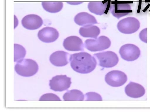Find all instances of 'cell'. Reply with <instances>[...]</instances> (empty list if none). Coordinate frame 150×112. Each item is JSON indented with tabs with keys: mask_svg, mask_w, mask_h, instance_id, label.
I'll return each instance as SVG.
<instances>
[{
	"mask_svg": "<svg viewBox=\"0 0 150 112\" xmlns=\"http://www.w3.org/2000/svg\"><path fill=\"white\" fill-rule=\"evenodd\" d=\"M108 2H90L88 4V8L91 12L97 15H101L105 12Z\"/></svg>",
	"mask_w": 150,
	"mask_h": 112,
	"instance_id": "cell-17",
	"label": "cell"
},
{
	"mask_svg": "<svg viewBox=\"0 0 150 112\" xmlns=\"http://www.w3.org/2000/svg\"><path fill=\"white\" fill-rule=\"evenodd\" d=\"M86 101H102L101 96L95 92H90L87 93L85 95Z\"/></svg>",
	"mask_w": 150,
	"mask_h": 112,
	"instance_id": "cell-22",
	"label": "cell"
},
{
	"mask_svg": "<svg viewBox=\"0 0 150 112\" xmlns=\"http://www.w3.org/2000/svg\"><path fill=\"white\" fill-rule=\"evenodd\" d=\"M71 83V78L66 75L56 76L50 80L49 85L51 90L55 91L67 90Z\"/></svg>",
	"mask_w": 150,
	"mask_h": 112,
	"instance_id": "cell-8",
	"label": "cell"
},
{
	"mask_svg": "<svg viewBox=\"0 0 150 112\" xmlns=\"http://www.w3.org/2000/svg\"><path fill=\"white\" fill-rule=\"evenodd\" d=\"M63 98L65 101H82L84 99V95L79 90H72L66 92Z\"/></svg>",
	"mask_w": 150,
	"mask_h": 112,
	"instance_id": "cell-18",
	"label": "cell"
},
{
	"mask_svg": "<svg viewBox=\"0 0 150 112\" xmlns=\"http://www.w3.org/2000/svg\"><path fill=\"white\" fill-rule=\"evenodd\" d=\"M40 101H61L59 98L53 93H47L43 95L40 97Z\"/></svg>",
	"mask_w": 150,
	"mask_h": 112,
	"instance_id": "cell-21",
	"label": "cell"
},
{
	"mask_svg": "<svg viewBox=\"0 0 150 112\" xmlns=\"http://www.w3.org/2000/svg\"><path fill=\"white\" fill-rule=\"evenodd\" d=\"M105 80L109 85L118 87L123 85L127 80V77L123 72L119 70H113L105 76Z\"/></svg>",
	"mask_w": 150,
	"mask_h": 112,
	"instance_id": "cell-7",
	"label": "cell"
},
{
	"mask_svg": "<svg viewBox=\"0 0 150 112\" xmlns=\"http://www.w3.org/2000/svg\"><path fill=\"white\" fill-rule=\"evenodd\" d=\"M119 53L123 60L128 61H132L139 57L141 52L137 46L129 43L122 46L119 50Z\"/></svg>",
	"mask_w": 150,
	"mask_h": 112,
	"instance_id": "cell-6",
	"label": "cell"
},
{
	"mask_svg": "<svg viewBox=\"0 0 150 112\" xmlns=\"http://www.w3.org/2000/svg\"><path fill=\"white\" fill-rule=\"evenodd\" d=\"M139 36L140 39L142 41L147 43V28H145L140 31Z\"/></svg>",
	"mask_w": 150,
	"mask_h": 112,
	"instance_id": "cell-23",
	"label": "cell"
},
{
	"mask_svg": "<svg viewBox=\"0 0 150 112\" xmlns=\"http://www.w3.org/2000/svg\"><path fill=\"white\" fill-rule=\"evenodd\" d=\"M100 29L97 26L93 25H88L81 27L79 33L82 36L96 38L100 34Z\"/></svg>",
	"mask_w": 150,
	"mask_h": 112,
	"instance_id": "cell-16",
	"label": "cell"
},
{
	"mask_svg": "<svg viewBox=\"0 0 150 112\" xmlns=\"http://www.w3.org/2000/svg\"><path fill=\"white\" fill-rule=\"evenodd\" d=\"M63 46L65 49L69 51L84 50V45L81 39L76 36H70L65 39Z\"/></svg>",
	"mask_w": 150,
	"mask_h": 112,
	"instance_id": "cell-10",
	"label": "cell"
},
{
	"mask_svg": "<svg viewBox=\"0 0 150 112\" xmlns=\"http://www.w3.org/2000/svg\"><path fill=\"white\" fill-rule=\"evenodd\" d=\"M118 30L121 33L129 34L136 32L139 28L140 23L134 17H128L120 20L117 25Z\"/></svg>",
	"mask_w": 150,
	"mask_h": 112,
	"instance_id": "cell-4",
	"label": "cell"
},
{
	"mask_svg": "<svg viewBox=\"0 0 150 112\" xmlns=\"http://www.w3.org/2000/svg\"><path fill=\"white\" fill-rule=\"evenodd\" d=\"M22 26L29 30H35L39 28L43 24V20L39 16L30 14L25 16L21 20Z\"/></svg>",
	"mask_w": 150,
	"mask_h": 112,
	"instance_id": "cell-11",
	"label": "cell"
},
{
	"mask_svg": "<svg viewBox=\"0 0 150 112\" xmlns=\"http://www.w3.org/2000/svg\"><path fill=\"white\" fill-rule=\"evenodd\" d=\"M131 7L127 4H111L110 10L112 14L118 19L126 16L130 13Z\"/></svg>",
	"mask_w": 150,
	"mask_h": 112,
	"instance_id": "cell-14",
	"label": "cell"
},
{
	"mask_svg": "<svg viewBox=\"0 0 150 112\" xmlns=\"http://www.w3.org/2000/svg\"><path fill=\"white\" fill-rule=\"evenodd\" d=\"M111 44L107 36H101L94 39H87L85 41V48L91 52L101 51L109 48Z\"/></svg>",
	"mask_w": 150,
	"mask_h": 112,
	"instance_id": "cell-3",
	"label": "cell"
},
{
	"mask_svg": "<svg viewBox=\"0 0 150 112\" xmlns=\"http://www.w3.org/2000/svg\"><path fill=\"white\" fill-rule=\"evenodd\" d=\"M38 36L41 41L49 43L55 41L59 37V33L55 29L50 27H46L39 31Z\"/></svg>",
	"mask_w": 150,
	"mask_h": 112,
	"instance_id": "cell-9",
	"label": "cell"
},
{
	"mask_svg": "<svg viewBox=\"0 0 150 112\" xmlns=\"http://www.w3.org/2000/svg\"><path fill=\"white\" fill-rule=\"evenodd\" d=\"M15 70L21 76L30 77L37 72L38 66L34 60L29 59H23L17 62L15 66Z\"/></svg>",
	"mask_w": 150,
	"mask_h": 112,
	"instance_id": "cell-2",
	"label": "cell"
},
{
	"mask_svg": "<svg viewBox=\"0 0 150 112\" xmlns=\"http://www.w3.org/2000/svg\"><path fill=\"white\" fill-rule=\"evenodd\" d=\"M126 94L130 97L138 98L143 96L145 93V90L141 85L130 82L125 88Z\"/></svg>",
	"mask_w": 150,
	"mask_h": 112,
	"instance_id": "cell-13",
	"label": "cell"
},
{
	"mask_svg": "<svg viewBox=\"0 0 150 112\" xmlns=\"http://www.w3.org/2000/svg\"><path fill=\"white\" fill-rule=\"evenodd\" d=\"M98 62L99 65L105 68H111L116 65L119 61L117 55L111 51H107L93 54Z\"/></svg>",
	"mask_w": 150,
	"mask_h": 112,
	"instance_id": "cell-5",
	"label": "cell"
},
{
	"mask_svg": "<svg viewBox=\"0 0 150 112\" xmlns=\"http://www.w3.org/2000/svg\"><path fill=\"white\" fill-rule=\"evenodd\" d=\"M42 6L46 11L51 13H56L62 9L63 3L62 2H42Z\"/></svg>",
	"mask_w": 150,
	"mask_h": 112,
	"instance_id": "cell-19",
	"label": "cell"
},
{
	"mask_svg": "<svg viewBox=\"0 0 150 112\" xmlns=\"http://www.w3.org/2000/svg\"><path fill=\"white\" fill-rule=\"evenodd\" d=\"M74 21L77 24L83 26L98 23L94 16L85 12L77 14L74 18Z\"/></svg>",
	"mask_w": 150,
	"mask_h": 112,
	"instance_id": "cell-15",
	"label": "cell"
},
{
	"mask_svg": "<svg viewBox=\"0 0 150 112\" xmlns=\"http://www.w3.org/2000/svg\"><path fill=\"white\" fill-rule=\"evenodd\" d=\"M14 61L17 62L24 58L26 55V51L22 46L19 44H14Z\"/></svg>",
	"mask_w": 150,
	"mask_h": 112,
	"instance_id": "cell-20",
	"label": "cell"
},
{
	"mask_svg": "<svg viewBox=\"0 0 150 112\" xmlns=\"http://www.w3.org/2000/svg\"><path fill=\"white\" fill-rule=\"evenodd\" d=\"M69 60L73 69L82 74L91 72L95 69L97 64L95 58L85 52L71 55Z\"/></svg>",
	"mask_w": 150,
	"mask_h": 112,
	"instance_id": "cell-1",
	"label": "cell"
},
{
	"mask_svg": "<svg viewBox=\"0 0 150 112\" xmlns=\"http://www.w3.org/2000/svg\"><path fill=\"white\" fill-rule=\"evenodd\" d=\"M69 54L63 51H58L53 53L50 56V60L53 65L62 66L67 65L69 60Z\"/></svg>",
	"mask_w": 150,
	"mask_h": 112,
	"instance_id": "cell-12",
	"label": "cell"
}]
</instances>
